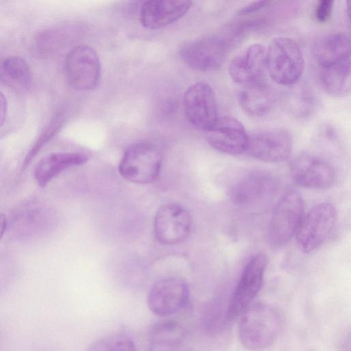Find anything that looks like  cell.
I'll return each mask as SVG.
<instances>
[{
	"label": "cell",
	"instance_id": "28",
	"mask_svg": "<svg viewBox=\"0 0 351 351\" xmlns=\"http://www.w3.org/2000/svg\"><path fill=\"white\" fill-rule=\"evenodd\" d=\"M8 110V104L6 97L0 91V127H1L5 120Z\"/></svg>",
	"mask_w": 351,
	"mask_h": 351
},
{
	"label": "cell",
	"instance_id": "6",
	"mask_svg": "<svg viewBox=\"0 0 351 351\" xmlns=\"http://www.w3.org/2000/svg\"><path fill=\"white\" fill-rule=\"evenodd\" d=\"M337 219V210L330 203H321L310 209L295 234L300 250L308 253L318 248L334 230Z\"/></svg>",
	"mask_w": 351,
	"mask_h": 351
},
{
	"label": "cell",
	"instance_id": "24",
	"mask_svg": "<svg viewBox=\"0 0 351 351\" xmlns=\"http://www.w3.org/2000/svg\"><path fill=\"white\" fill-rule=\"evenodd\" d=\"M63 123L61 113L56 114L50 122L43 129L34 144L25 157L23 169H25L35 158L37 154L60 130Z\"/></svg>",
	"mask_w": 351,
	"mask_h": 351
},
{
	"label": "cell",
	"instance_id": "1",
	"mask_svg": "<svg viewBox=\"0 0 351 351\" xmlns=\"http://www.w3.org/2000/svg\"><path fill=\"white\" fill-rule=\"evenodd\" d=\"M281 324L280 313L273 306L263 302L250 304L241 314L239 341L250 351H266L278 339Z\"/></svg>",
	"mask_w": 351,
	"mask_h": 351
},
{
	"label": "cell",
	"instance_id": "15",
	"mask_svg": "<svg viewBox=\"0 0 351 351\" xmlns=\"http://www.w3.org/2000/svg\"><path fill=\"white\" fill-rule=\"evenodd\" d=\"M205 132L209 145L221 152L238 155L247 152L250 136L244 125L233 117H218Z\"/></svg>",
	"mask_w": 351,
	"mask_h": 351
},
{
	"label": "cell",
	"instance_id": "12",
	"mask_svg": "<svg viewBox=\"0 0 351 351\" xmlns=\"http://www.w3.org/2000/svg\"><path fill=\"white\" fill-rule=\"evenodd\" d=\"M189 213L181 206L167 204L157 210L154 218V234L164 245H174L183 241L191 228Z\"/></svg>",
	"mask_w": 351,
	"mask_h": 351
},
{
	"label": "cell",
	"instance_id": "5",
	"mask_svg": "<svg viewBox=\"0 0 351 351\" xmlns=\"http://www.w3.org/2000/svg\"><path fill=\"white\" fill-rule=\"evenodd\" d=\"M267 263V257L262 253L248 261L227 304L226 321L234 319L251 304L261 289Z\"/></svg>",
	"mask_w": 351,
	"mask_h": 351
},
{
	"label": "cell",
	"instance_id": "7",
	"mask_svg": "<svg viewBox=\"0 0 351 351\" xmlns=\"http://www.w3.org/2000/svg\"><path fill=\"white\" fill-rule=\"evenodd\" d=\"M65 75L69 85L81 91L91 90L99 84L101 63L98 54L88 45H78L66 56Z\"/></svg>",
	"mask_w": 351,
	"mask_h": 351
},
{
	"label": "cell",
	"instance_id": "21",
	"mask_svg": "<svg viewBox=\"0 0 351 351\" xmlns=\"http://www.w3.org/2000/svg\"><path fill=\"white\" fill-rule=\"evenodd\" d=\"M238 101L241 108L248 115L261 117L271 108L274 95L263 81L244 86L239 91Z\"/></svg>",
	"mask_w": 351,
	"mask_h": 351
},
{
	"label": "cell",
	"instance_id": "25",
	"mask_svg": "<svg viewBox=\"0 0 351 351\" xmlns=\"http://www.w3.org/2000/svg\"><path fill=\"white\" fill-rule=\"evenodd\" d=\"M88 351H136V347L130 337L123 334H113L94 341Z\"/></svg>",
	"mask_w": 351,
	"mask_h": 351
},
{
	"label": "cell",
	"instance_id": "23",
	"mask_svg": "<svg viewBox=\"0 0 351 351\" xmlns=\"http://www.w3.org/2000/svg\"><path fill=\"white\" fill-rule=\"evenodd\" d=\"M320 81L324 90L330 96L347 97L351 90L350 62L321 68Z\"/></svg>",
	"mask_w": 351,
	"mask_h": 351
},
{
	"label": "cell",
	"instance_id": "11",
	"mask_svg": "<svg viewBox=\"0 0 351 351\" xmlns=\"http://www.w3.org/2000/svg\"><path fill=\"white\" fill-rule=\"evenodd\" d=\"M278 186V180L274 175L256 170L245 174L234 183L229 195L234 204L250 206L272 196Z\"/></svg>",
	"mask_w": 351,
	"mask_h": 351
},
{
	"label": "cell",
	"instance_id": "20",
	"mask_svg": "<svg viewBox=\"0 0 351 351\" xmlns=\"http://www.w3.org/2000/svg\"><path fill=\"white\" fill-rule=\"evenodd\" d=\"M185 336V329L178 321L165 319L156 322L148 337V351H177Z\"/></svg>",
	"mask_w": 351,
	"mask_h": 351
},
{
	"label": "cell",
	"instance_id": "3",
	"mask_svg": "<svg viewBox=\"0 0 351 351\" xmlns=\"http://www.w3.org/2000/svg\"><path fill=\"white\" fill-rule=\"evenodd\" d=\"M304 215L300 194L294 190L285 193L274 210L268 230V239L274 249L287 245L295 236Z\"/></svg>",
	"mask_w": 351,
	"mask_h": 351
},
{
	"label": "cell",
	"instance_id": "13",
	"mask_svg": "<svg viewBox=\"0 0 351 351\" xmlns=\"http://www.w3.org/2000/svg\"><path fill=\"white\" fill-rule=\"evenodd\" d=\"M291 176L300 187L312 189L330 188L335 182L333 168L323 160L308 154H300L290 164Z\"/></svg>",
	"mask_w": 351,
	"mask_h": 351
},
{
	"label": "cell",
	"instance_id": "16",
	"mask_svg": "<svg viewBox=\"0 0 351 351\" xmlns=\"http://www.w3.org/2000/svg\"><path fill=\"white\" fill-rule=\"evenodd\" d=\"M266 51L263 45L256 43L234 56L228 69L230 78L243 86L263 80L266 70Z\"/></svg>",
	"mask_w": 351,
	"mask_h": 351
},
{
	"label": "cell",
	"instance_id": "8",
	"mask_svg": "<svg viewBox=\"0 0 351 351\" xmlns=\"http://www.w3.org/2000/svg\"><path fill=\"white\" fill-rule=\"evenodd\" d=\"M187 282L180 277H167L157 281L147 297L149 310L159 317H167L183 310L189 304Z\"/></svg>",
	"mask_w": 351,
	"mask_h": 351
},
{
	"label": "cell",
	"instance_id": "22",
	"mask_svg": "<svg viewBox=\"0 0 351 351\" xmlns=\"http://www.w3.org/2000/svg\"><path fill=\"white\" fill-rule=\"evenodd\" d=\"M0 80L12 90L22 93L30 88L32 73L24 59L10 56L0 63Z\"/></svg>",
	"mask_w": 351,
	"mask_h": 351
},
{
	"label": "cell",
	"instance_id": "10",
	"mask_svg": "<svg viewBox=\"0 0 351 351\" xmlns=\"http://www.w3.org/2000/svg\"><path fill=\"white\" fill-rule=\"evenodd\" d=\"M183 102L189 121L199 130H207L218 119L215 93L205 82L190 86L184 93Z\"/></svg>",
	"mask_w": 351,
	"mask_h": 351
},
{
	"label": "cell",
	"instance_id": "9",
	"mask_svg": "<svg viewBox=\"0 0 351 351\" xmlns=\"http://www.w3.org/2000/svg\"><path fill=\"white\" fill-rule=\"evenodd\" d=\"M228 45L223 36L210 35L186 45L180 51V56L193 69L210 71L222 65L227 56Z\"/></svg>",
	"mask_w": 351,
	"mask_h": 351
},
{
	"label": "cell",
	"instance_id": "27",
	"mask_svg": "<svg viewBox=\"0 0 351 351\" xmlns=\"http://www.w3.org/2000/svg\"><path fill=\"white\" fill-rule=\"evenodd\" d=\"M269 3L267 1H252L241 8L238 11V14L246 16L256 13L266 7Z\"/></svg>",
	"mask_w": 351,
	"mask_h": 351
},
{
	"label": "cell",
	"instance_id": "14",
	"mask_svg": "<svg viewBox=\"0 0 351 351\" xmlns=\"http://www.w3.org/2000/svg\"><path fill=\"white\" fill-rule=\"evenodd\" d=\"M292 147V138L288 132L282 129H270L249 136L247 152L257 160L279 162L289 158Z\"/></svg>",
	"mask_w": 351,
	"mask_h": 351
},
{
	"label": "cell",
	"instance_id": "17",
	"mask_svg": "<svg viewBox=\"0 0 351 351\" xmlns=\"http://www.w3.org/2000/svg\"><path fill=\"white\" fill-rule=\"evenodd\" d=\"M192 1L185 0H150L141 8L140 21L149 29H156L171 24L184 16Z\"/></svg>",
	"mask_w": 351,
	"mask_h": 351
},
{
	"label": "cell",
	"instance_id": "18",
	"mask_svg": "<svg viewBox=\"0 0 351 351\" xmlns=\"http://www.w3.org/2000/svg\"><path fill=\"white\" fill-rule=\"evenodd\" d=\"M313 56L321 68L350 62V38L343 32H335L316 40Z\"/></svg>",
	"mask_w": 351,
	"mask_h": 351
},
{
	"label": "cell",
	"instance_id": "2",
	"mask_svg": "<svg viewBox=\"0 0 351 351\" xmlns=\"http://www.w3.org/2000/svg\"><path fill=\"white\" fill-rule=\"evenodd\" d=\"M266 69L278 84H295L304 69V59L298 44L289 37L274 38L266 51Z\"/></svg>",
	"mask_w": 351,
	"mask_h": 351
},
{
	"label": "cell",
	"instance_id": "26",
	"mask_svg": "<svg viewBox=\"0 0 351 351\" xmlns=\"http://www.w3.org/2000/svg\"><path fill=\"white\" fill-rule=\"evenodd\" d=\"M334 1L332 0H320L317 1L314 16L317 22L324 23L327 22L332 14Z\"/></svg>",
	"mask_w": 351,
	"mask_h": 351
},
{
	"label": "cell",
	"instance_id": "29",
	"mask_svg": "<svg viewBox=\"0 0 351 351\" xmlns=\"http://www.w3.org/2000/svg\"><path fill=\"white\" fill-rule=\"evenodd\" d=\"M7 226L6 217L4 214L0 213V239L2 238Z\"/></svg>",
	"mask_w": 351,
	"mask_h": 351
},
{
	"label": "cell",
	"instance_id": "4",
	"mask_svg": "<svg viewBox=\"0 0 351 351\" xmlns=\"http://www.w3.org/2000/svg\"><path fill=\"white\" fill-rule=\"evenodd\" d=\"M162 165V155L152 143L138 142L125 151L119 171L125 180L136 184H148L158 176Z\"/></svg>",
	"mask_w": 351,
	"mask_h": 351
},
{
	"label": "cell",
	"instance_id": "19",
	"mask_svg": "<svg viewBox=\"0 0 351 351\" xmlns=\"http://www.w3.org/2000/svg\"><path fill=\"white\" fill-rule=\"evenodd\" d=\"M88 159L86 154L77 152L49 154L36 164L34 171V178L40 187H45L65 169L82 165Z\"/></svg>",
	"mask_w": 351,
	"mask_h": 351
}]
</instances>
